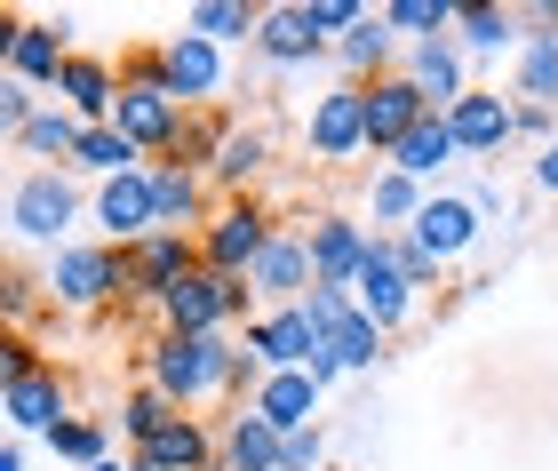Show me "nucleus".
<instances>
[{
	"label": "nucleus",
	"mask_w": 558,
	"mask_h": 471,
	"mask_svg": "<svg viewBox=\"0 0 558 471\" xmlns=\"http://www.w3.org/2000/svg\"><path fill=\"white\" fill-rule=\"evenodd\" d=\"M232 352L240 343L232 336H151V352H144V384L151 391H168L175 408H199V400H223L232 391Z\"/></svg>",
	"instance_id": "nucleus-1"
},
{
	"label": "nucleus",
	"mask_w": 558,
	"mask_h": 471,
	"mask_svg": "<svg viewBox=\"0 0 558 471\" xmlns=\"http://www.w3.org/2000/svg\"><path fill=\"white\" fill-rule=\"evenodd\" d=\"M256 312H264L256 288H247V280H223V271H208V264L160 295V328H168V336H223L232 319H256Z\"/></svg>",
	"instance_id": "nucleus-2"
},
{
	"label": "nucleus",
	"mask_w": 558,
	"mask_h": 471,
	"mask_svg": "<svg viewBox=\"0 0 558 471\" xmlns=\"http://www.w3.org/2000/svg\"><path fill=\"white\" fill-rule=\"evenodd\" d=\"M48 304H57V312L129 304V256H120V247H96V240L57 247V256H48Z\"/></svg>",
	"instance_id": "nucleus-3"
},
{
	"label": "nucleus",
	"mask_w": 558,
	"mask_h": 471,
	"mask_svg": "<svg viewBox=\"0 0 558 471\" xmlns=\"http://www.w3.org/2000/svg\"><path fill=\"white\" fill-rule=\"evenodd\" d=\"M279 232H288V225H279L256 192H247V201H216L208 232H199V264L223 271V280H247V271H256V256H264Z\"/></svg>",
	"instance_id": "nucleus-4"
},
{
	"label": "nucleus",
	"mask_w": 558,
	"mask_h": 471,
	"mask_svg": "<svg viewBox=\"0 0 558 471\" xmlns=\"http://www.w3.org/2000/svg\"><path fill=\"white\" fill-rule=\"evenodd\" d=\"M72 225H81V184H72L64 168H24V177L9 184V232L16 240H48L57 247Z\"/></svg>",
	"instance_id": "nucleus-5"
},
{
	"label": "nucleus",
	"mask_w": 558,
	"mask_h": 471,
	"mask_svg": "<svg viewBox=\"0 0 558 471\" xmlns=\"http://www.w3.org/2000/svg\"><path fill=\"white\" fill-rule=\"evenodd\" d=\"M0 57H9V81H24V88H57V72L81 57V48H72V16H9V33H0Z\"/></svg>",
	"instance_id": "nucleus-6"
},
{
	"label": "nucleus",
	"mask_w": 558,
	"mask_h": 471,
	"mask_svg": "<svg viewBox=\"0 0 558 471\" xmlns=\"http://www.w3.org/2000/svg\"><path fill=\"white\" fill-rule=\"evenodd\" d=\"M303 240H312V271H319V288H351V280L367 271V256H375V232L360 225V216H336V208L303 216Z\"/></svg>",
	"instance_id": "nucleus-7"
},
{
	"label": "nucleus",
	"mask_w": 558,
	"mask_h": 471,
	"mask_svg": "<svg viewBox=\"0 0 558 471\" xmlns=\"http://www.w3.org/2000/svg\"><path fill=\"white\" fill-rule=\"evenodd\" d=\"M120 256H129V304H151V312H160V295L199 271V240H192V232H151V240H136V247H120Z\"/></svg>",
	"instance_id": "nucleus-8"
},
{
	"label": "nucleus",
	"mask_w": 558,
	"mask_h": 471,
	"mask_svg": "<svg viewBox=\"0 0 558 471\" xmlns=\"http://www.w3.org/2000/svg\"><path fill=\"white\" fill-rule=\"evenodd\" d=\"M247 288H256V304L264 312H288V304H303V295L319 288V271H312V240H303V225H288L264 256H256V271H247Z\"/></svg>",
	"instance_id": "nucleus-9"
},
{
	"label": "nucleus",
	"mask_w": 558,
	"mask_h": 471,
	"mask_svg": "<svg viewBox=\"0 0 558 471\" xmlns=\"http://www.w3.org/2000/svg\"><path fill=\"white\" fill-rule=\"evenodd\" d=\"M423 120H439V112H430V96L408 81V72H384V81L367 88V153H384V160H391L399 144L423 129Z\"/></svg>",
	"instance_id": "nucleus-10"
},
{
	"label": "nucleus",
	"mask_w": 558,
	"mask_h": 471,
	"mask_svg": "<svg viewBox=\"0 0 558 471\" xmlns=\"http://www.w3.org/2000/svg\"><path fill=\"white\" fill-rule=\"evenodd\" d=\"M0 415H9L16 439H48V432L72 424V384L57 376V367H40V376H16V384H0Z\"/></svg>",
	"instance_id": "nucleus-11"
},
{
	"label": "nucleus",
	"mask_w": 558,
	"mask_h": 471,
	"mask_svg": "<svg viewBox=\"0 0 558 471\" xmlns=\"http://www.w3.org/2000/svg\"><path fill=\"white\" fill-rule=\"evenodd\" d=\"M312 153L319 160H360L367 153V88H351V81H336L327 96H312Z\"/></svg>",
	"instance_id": "nucleus-12"
},
{
	"label": "nucleus",
	"mask_w": 558,
	"mask_h": 471,
	"mask_svg": "<svg viewBox=\"0 0 558 471\" xmlns=\"http://www.w3.org/2000/svg\"><path fill=\"white\" fill-rule=\"evenodd\" d=\"M88 216L105 225V240H112V247H136V240H151V232H160V208H151V168H136V177H112V184H96Z\"/></svg>",
	"instance_id": "nucleus-13"
},
{
	"label": "nucleus",
	"mask_w": 558,
	"mask_h": 471,
	"mask_svg": "<svg viewBox=\"0 0 558 471\" xmlns=\"http://www.w3.org/2000/svg\"><path fill=\"white\" fill-rule=\"evenodd\" d=\"M463 160H502V144H519V105H502V88H471L463 105L447 112Z\"/></svg>",
	"instance_id": "nucleus-14"
},
{
	"label": "nucleus",
	"mask_w": 558,
	"mask_h": 471,
	"mask_svg": "<svg viewBox=\"0 0 558 471\" xmlns=\"http://www.w3.org/2000/svg\"><path fill=\"white\" fill-rule=\"evenodd\" d=\"M240 343H247V352H256V360L271 367V376H279V367H312L327 336L312 328V312H303V304H288V312H256Z\"/></svg>",
	"instance_id": "nucleus-15"
},
{
	"label": "nucleus",
	"mask_w": 558,
	"mask_h": 471,
	"mask_svg": "<svg viewBox=\"0 0 558 471\" xmlns=\"http://www.w3.org/2000/svg\"><path fill=\"white\" fill-rule=\"evenodd\" d=\"M271 153H279V144H271L264 120H232V129H223V153L208 168V184H223V201H247V192L271 177Z\"/></svg>",
	"instance_id": "nucleus-16"
},
{
	"label": "nucleus",
	"mask_w": 558,
	"mask_h": 471,
	"mask_svg": "<svg viewBox=\"0 0 558 471\" xmlns=\"http://www.w3.org/2000/svg\"><path fill=\"white\" fill-rule=\"evenodd\" d=\"M112 129L129 136L144 160H168L175 129H184V105H175V96H160V88H120V105H112Z\"/></svg>",
	"instance_id": "nucleus-17"
},
{
	"label": "nucleus",
	"mask_w": 558,
	"mask_h": 471,
	"mask_svg": "<svg viewBox=\"0 0 558 471\" xmlns=\"http://www.w3.org/2000/svg\"><path fill=\"white\" fill-rule=\"evenodd\" d=\"M478 232H487V216H478V201H471V192H430V208L415 216V240H423L439 264L471 256V247H478Z\"/></svg>",
	"instance_id": "nucleus-18"
},
{
	"label": "nucleus",
	"mask_w": 558,
	"mask_h": 471,
	"mask_svg": "<svg viewBox=\"0 0 558 471\" xmlns=\"http://www.w3.org/2000/svg\"><path fill=\"white\" fill-rule=\"evenodd\" d=\"M168 96L184 112H199V105H216V88H223V48L216 40H199V33H175L168 48Z\"/></svg>",
	"instance_id": "nucleus-19"
},
{
	"label": "nucleus",
	"mask_w": 558,
	"mask_h": 471,
	"mask_svg": "<svg viewBox=\"0 0 558 471\" xmlns=\"http://www.w3.org/2000/svg\"><path fill=\"white\" fill-rule=\"evenodd\" d=\"M319 400H327V384L312 376V367H279V376H264V384H256V400H247V408H256L264 424L288 439V432H312Z\"/></svg>",
	"instance_id": "nucleus-20"
},
{
	"label": "nucleus",
	"mask_w": 558,
	"mask_h": 471,
	"mask_svg": "<svg viewBox=\"0 0 558 471\" xmlns=\"http://www.w3.org/2000/svg\"><path fill=\"white\" fill-rule=\"evenodd\" d=\"M351 295H360V312H367L384 336H399V328H408V312H415V288H408V271L391 264L384 232H375V256H367V271H360V280H351Z\"/></svg>",
	"instance_id": "nucleus-21"
},
{
	"label": "nucleus",
	"mask_w": 558,
	"mask_h": 471,
	"mask_svg": "<svg viewBox=\"0 0 558 471\" xmlns=\"http://www.w3.org/2000/svg\"><path fill=\"white\" fill-rule=\"evenodd\" d=\"M48 96H57L64 112H81L88 129H105L112 105H120V64H105V57H72V64L57 72V88H48Z\"/></svg>",
	"instance_id": "nucleus-22"
},
{
	"label": "nucleus",
	"mask_w": 558,
	"mask_h": 471,
	"mask_svg": "<svg viewBox=\"0 0 558 471\" xmlns=\"http://www.w3.org/2000/svg\"><path fill=\"white\" fill-rule=\"evenodd\" d=\"M151 208H160V232H208V177H192V168H168V160H151Z\"/></svg>",
	"instance_id": "nucleus-23"
},
{
	"label": "nucleus",
	"mask_w": 558,
	"mask_h": 471,
	"mask_svg": "<svg viewBox=\"0 0 558 471\" xmlns=\"http://www.w3.org/2000/svg\"><path fill=\"white\" fill-rule=\"evenodd\" d=\"M327 57H336V72H343L351 88H375L391 72V57H399V33L384 24V9H367V24H360V33H343Z\"/></svg>",
	"instance_id": "nucleus-24"
},
{
	"label": "nucleus",
	"mask_w": 558,
	"mask_h": 471,
	"mask_svg": "<svg viewBox=\"0 0 558 471\" xmlns=\"http://www.w3.org/2000/svg\"><path fill=\"white\" fill-rule=\"evenodd\" d=\"M136 463H144V471H216L223 448L208 439V424H199V415H175L160 439H144V448H136Z\"/></svg>",
	"instance_id": "nucleus-25"
},
{
	"label": "nucleus",
	"mask_w": 558,
	"mask_h": 471,
	"mask_svg": "<svg viewBox=\"0 0 558 471\" xmlns=\"http://www.w3.org/2000/svg\"><path fill=\"white\" fill-rule=\"evenodd\" d=\"M256 57H264V64H279V72H295V64H312V57H327V40L312 33V16H303V0H295V9H264Z\"/></svg>",
	"instance_id": "nucleus-26"
},
{
	"label": "nucleus",
	"mask_w": 558,
	"mask_h": 471,
	"mask_svg": "<svg viewBox=\"0 0 558 471\" xmlns=\"http://www.w3.org/2000/svg\"><path fill=\"white\" fill-rule=\"evenodd\" d=\"M81 136H88V120H81V112H64V105H40V120L16 136V153H24V160H40V168H72Z\"/></svg>",
	"instance_id": "nucleus-27"
},
{
	"label": "nucleus",
	"mask_w": 558,
	"mask_h": 471,
	"mask_svg": "<svg viewBox=\"0 0 558 471\" xmlns=\"http://www.w3.org/2000/svg\"><path fill=\"white\" fill-rule=\"evenodd\" d=\"M454 40H463V57H502V48H526L519 33V16L511 9H495V0H463V24H454Z\"/></svg>",
	"instance_id": "nucleus-28"
},
{
	"label": "nucleus",
	"mask_w": 558,
	"mask_h": 471,
	"mask_svg": "<svg viewBox=\"0 0 558 471\" xmlns=\"http://www.w3.org/2000/svg\"><path fill=\"white\" fill-rule=\"evenodd\" d=\"M454 160H463V144H454V129H447V112H439V120H423V129H415L408 144H399V153H391L384 168H399V177H415V184H430V177H439V168H454Z\"/></svg>",
	"instance_id": "nucleus-29"
},
{
	"label": "nucleus",
	"mask_w": 558,
	"mask_h": 471,
	"mask_svg": "<svg viewBox=\"0 0 558 471\" xmlns=\"http://www.w3.org/2000/svg\"><path fill=\"white\" fill-rule=\"evenodd\" d=\"M279 448H288V439H279L256 408H240L232 424H223V471H279Z\"/></svg>",
	"instance_id": "nucleus-30"
},
{
	"label": "nucleus",
	"mask_w": 558,
	"mask_h": 471,
	"mask_svg": "<svg viewBox=\"0 0 558 471\" xmlns=\"http://www.w3.org/2000/svg\"><path fill=\"white\" fill-rule=\"evenodd\" d=\"M430 208V192L415 177H399V168H375V184H367V216L384 232H415V216Z\"/></svg>",
	"instance_id": "nucleus-31"
},
{
	"label": "nucleus",
	"mask_w": 558,
	"mask_h": 471,
	"mask_svg": "<svg viewBox=\"0 0 558 471\" xmlns=\"http://www.w3.org/2000/svg\"><path fill=\"white\" fill-rule=\"evenodd\" d=\"M184 33H199V40H247L256 48V33H264V9L256 0H199V9H184Z\"/></svg>",
	"instance_id": "nucleus-32"
},
{
	"label": "nucleus",
	"mask_w": 558,
	"mask_h": 471,
	"mask_svg": "<svg viewBox=\"0 0 558 471\" xmlns=\"http://www.w3.org/2000/svg\"><path fill=\"white\" fill-rule=\"evenodd\" d=\"M519 105H550L558 112V33H526V48L511 57Z\"/></svg>",
	"instance_id": "nucleus-33"
},
{
	"label": "nucleus",
	"mask_w": 558,
	"mask_h": 471,
	"mask_svg": "<svg viewBox=\"0 0 558 471\" xmlns=\"http://www.w3.org/2000/svg\"><path fill=\"white\" fill-rule=\"evenodd\" d=\"M72 168H81V177H105V184H112V177H136V168H151V160H144L136 144H129V136H120L112 120H105V129H88V136H81Z\"/></svg>",
	"instance_id": "nucleus-34"
},
{
	"label": "nucleus",
	"mask_w": 558,
	"mask_h": 471,
	"mask_svg": "<svg viewBox=\"0 0 558 471\" xmlns=\"http://www.w3.org/2000/svg\"><path fill=\"white\" fill-rule=\"evenodd\" d=\"M48 456H57V463H105L112 456V432H105V415H72V424L64 432H48Z\"/></svg>",
	"instance_id": "nucleus-35"
},
{
	"label": "nucleus",
	"mask_w": 558,
	"mask_h": 471,
	"mask_svg": "<svg viewBox=\"0 0 558 471\" xmlns=\"http://www.w3.org/2000/svg\"><path fill=\"white\" fill-rule=\"evenodd\" d=\"M175 415H184V408H175L168 391H151V384H136L129 400H120V432H129L136 448H144V439H160V432L175 424Z\"/></svg>",
	"instance_id": "nucleus-36"
},
{
	"label": "nucleus",
	"mask_w": 558,
	"mask_h": 471,
	"mask_svg": "<svg viewBox=\"0 0 558 471\" xmlns=\"http://www.w3.org/2000/svg\"><path fill=\"white\" fill-rule=\"evenodd\" d=\"M384 343H391V336H384V328H375V319H367V312H360V319H343V328H336V352H343V376H367V367H375V360H384Z\"/></svg>",
	"instance_id": "nucleus-37"
},
{
	"label": "nucleus",
	"mask_w": 558,
	"mask_h": 471,
	"mask_svg": "<svg viewBox=\"0 0 558 471\" xmlns=\"http://www.w3.org/2000/svg\"><path fill=\"white\" fill-rule=\"evenodd\" d=\"M384 247H391V264L408 271V288H415V295H423V288H439V256H430L415 232H384Z\"/></svg>",
	"instance_id": "nucleus-38"
},
{
	"label": "nucleus",
	"mask_w": 558,
	"mask_h": 471,
	"mask_svg": "<svg viewBox=\"0 0 558 471\" xmlns=\"http://www.w3.org/2000/svg\"><path fill=\"white\" fill-rule=\"evenodd\" d=\"M303 16H312V33H319L327 48H336L343 33H360V24H367L360 0H303Z\"/></svg>",
	"instance_id": "nucleus-39"
},
{
	"label": "nucleus",
	"mask_w": 558,
	"mask_h": 471,
	"mask_svg": "<svg viewBox=\"0 0 558 471\" xmlns=\"http://www.w3.org/2000/svg\"><path fill=\"white\" fill-rule=\"evenodd\" d=\"M303 312H312L319 336H336L343 319H360V295H351V288H312V295H303Z\"/></svg>",
	"instance_id": "nucleus-40"
},
{
	"label": "nucleus",
	"mask_w": 558,
	"mask_h": 471,
	"mask_svg": "<svg viewBox=\"0 0 558 471\" xmlns=\"http://www.w3.org/2000/svg\"><path fill=\"white\" fill-rule=\"evenodd\" d=\"M33 120H40V96L33 88H24V81H0V136H24V129H33Z\"/></svg>",
	"instance_id": "nucleus-41"
},
{
	"label": "nucleus",
	"mask_w": 558,
	"mask_h": 471,
	"mask_svg": "<svg viewBox=\"0 0 558 471\" xmlns=\"http://www.w3.org/2000/svg\"><path fill=\"white\" fill-rule=\"evenodd\" d=\"M319 456H327V432L312 424V432H288V448H279V471H319Z\"/></svg>",
	"instance_id": "nucleus-42"
},
{
	"label": "nucleus",
	"mask_w": 558,
	"mask_h": 471,
	"mask_svg": "<svg viewBox=\"0 0 558 471\" xmlns=\"http://www.w3.org/2000/svg\"><path fill=\"white\" fill-rule=\"evenodd\" d=\"M519 136L526 144H558V112L550 105H519Z\"/></svg>",
	"instance_id": "nucleus-43"
},
{
	"label": "nucleus",
	"mask_w": 558,
	"mask_h": 471,
	"mask_svg": "<svg viewBox=\"0 0 558 471\" xmlns=\"http://www.w3.org/2000/svg\"><path fill=\"white\" fill-rule=\"evenodd\" d=\"M0 304H9V319H33V304H40V295H33V271H9V295H0Z\"/></svg>",
	"instance_id": "nucleus-44"
},
{
	"label": "nucleus",
	"mask_w": 558,
	"mask_h": 471,
	"mask_svg": "<svg viewBox=\"0 0 558 471\" xmlns=\"http://www.w3.org/2000/svg\"><path fill=\"white\" fill-rule=\"evenodd\" d=\"M40 367H48V360H40V352H33V343H24V336H16V343H9V384H16V376H40Z\"/></svg>",
	"instance_id": "nucleus-45"
},
{
	"label": "nucleus",
	"mask_w": 558,
	"mask_h": 471,
	"mask_svg": "<svg viewBox=\"0 0 558 471\" xmlns=\"http://www.w3.org/2000/svg\"><path fill=\"white\" fill-rule=\"evenodd\" d=\"M0 471H33V448H24V439L9 432V439H0Z\"/></svg>",
	"instance_id": "nucleus-46"
},
{
	"label": "nucleus",
	"mask_w": 558,
	"mask_h": 471,
	"mask_svg": "<svg viewBox=\"0 0 558 471\" xmlns=\"http://www.w3.org/2000/svg\"><path fill=\"white\" fill-rule=\"evenodd\" d=\"M535 184H543V192H558V144H543V160H535Z\"/></svg>",
	"instance_id": "nucleus-47"
},
{
	"label": "nucleus",
	"mask_w": 558,
	"mask_h": 471,
	"mask_svg": "<svg viewBox=\"0 0 558 471\" xmlns=\"http://www.w3.org/2000/svg\"><path fill=\"white\" fill-rule=\"evenodd\" d=\"M526 16H535V33H558V0H535Z\"/></svg>",
	"instance_id": "nucleus-48"
},
{
	"label": "nucleus",
	"mask_w": 558,
	"mask_h": 471,
	"mask_svg": "<svg viewBox=\"0 0 558 471\" xmlns=\"http://www.w3.org/2000/svg\"><path fill=\"white\" fill-rule=\"evenodd\" d=\"M88 471H136V463H112V456H105V463H88Z\"/></svg>",
	"instance_id": "nucleus-49"
}]
</instances>
